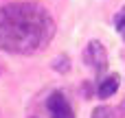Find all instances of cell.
<instances>
[{
    "mask_svg": "<svg viewBox=\"0 0 125 118\" xmlns=\"http://www.w3.org/2000/svg\"><path fill=\"white\" fill-rule=\"evenodd\" d=\"M119 90V74H112V77H105L101 83H99V96L101 99H108V96H112L114 92Z\"/></svg>",
    "mask_w": 125,
    "mask_h": 118,
    "instance_id": "cell-4",
    "label": "cell"
},
{
    "mask_svg": "<svg viewBox=\"0 0 125 118\" xmlns=\"http://www.w3.org/2000/svg\"><path fill=\"white\" fill-rule=\"evenodd\" d=\"M114 26L119 28V33H121V37L125 39V7L114 15Z\"/></svg>",
    "mask_w": 125,
    "mask_h": 118,
    "instance_id": "cell-5",
    "label": "cell"
},
{
    "mask_svg": "<svg viewBox=\"0 0 125 118\" xmlns=\"http://www.w3.org/2000/svg\"><path fill=\"white\" fill-rule=\"evenodd\" d=\"M46 107H48L51 118H75L70 103L66 101V96L62 92H53L48 96V101H46Z\"/></svg>",
    "mask_w": 125,
    "mask_h": 118,
    "instance_id": "cell-3",
    "label": "cell"
},
{
    "mask_svg": "<svg viewBox=\"0 0 125 118\" xmlns=\"http://www.w3.org/2000/svg\"><path fill=\"white\" fill-rule=\"evenodd\" d=\"M92 118H112V109L110 107H97L92 112Z\"/></svg>",
    "mask_w": 125,
    "mask_h": 118,
    "instance_id": "cell-6",
    "label": "cell"
},
{
    "mask_svg": "<svg viewBox=\"0 0 125 118\" xmlns=\"http://www.w3.org/2000/svg\"><path fill=\"white\" fill-rule=\"evenodd\" d=\"M83 59H86V64H88L97 74H103L105 68H108V53H105V48H103L101 42H90V44L86 46Z\"/></svg>",
    "mask_w": 125,
    "mask_h": 118,
    "instance_id": "cell-2",
    "label": "cell"
},
{
    "mask_svg": "<svg viewBox=\"0 0 125 118\" xmlns=\"http://www.w3.org/2000/svg\"><path fill=\"white\" fill-rule=\"evenodd\" d=\"M55 33L51 13L35 2H11L0 9V48L31 55L44 48Z\"/></svg>",
    "mask_w": 125,
    "mask_h": 118,
    "instance_id": "cell-1",
    "label": "cell"
},
{
    "mask_svg": "<svg viewBox=\"0 0 125 118\" xmlns=\"http://www.w3.org/2000/svg\"><path fill=\"white\" fill-rule=\"evenodd\" d=\"M123 107H125V105H123Z\"/></svg>",
    "mask_w": 125,
    "mask_h": 118,
    "instance_id": "cell-7",
    "label": "cell"
}]
</instances>
